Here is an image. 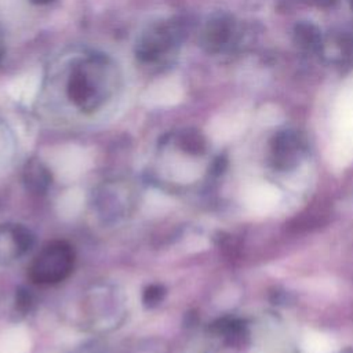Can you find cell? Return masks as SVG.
Listing matches in <instances>:
<instances>
[{
    "label": "cell",
    "instance_id": "cell-1",
    "mask_svg": "<svg viewBox=\"0 0 353 353\" xmlns=\"http://www.w3.org/2000/svg\"><path fill=\"white\" fill-rule=\"evenodd\" d=\"M117 69L103 54H91L79 59L68 74L66 94L83 110L102 106L117 85Z\"/></svg>",
    "mask_w": 353,
    "mask_h": 353
},
{
    "label": "cell",
    "instance_id": "cell-2",
    "mask_svg": "<svg viewBox=\"0 0 353 353\" xmlns=\"http://www.w3.org/2000/svg\"><path fill=\"white\" fill-rule=\"evenodd\" d=\"M186 32V23L182 18L153 22L137 39V58L143 63L163 62L182 44Z\"/></svg>",
    "mask_w": 353,
    "mask_h": 353
},
{
    "label": "cell",
    "instance_id": "cell-3",
    "mask_svg": "<svg viewBox=\"0 0 353 353\" xmlns=\"http://www.w3.org/2000/svg\"><path fill=\"white\" fill-rule=\"evenodd\" d=\"M273 167L281 171L291 170L298 161V152L302 148V141L296 132L280 131L270 142Z\"/></svg>",
    "mask_w": 353,
    "mask_h": 353
},
{
    "label": "cell",
    "instance_id": "cell-4",
    "mask_svg": "<svg viewBox=\"0 0 353 353\" xmlns=\"http://www.w3.org/2000/svg\"><path fill=\"white\" fill-rule=\"evenodd\" d=\"M48 164L57 179L62 182H72L88 170L91 161L81 152H68L55 156Z\"/></svg>",
    "mask_w": 353,
    "mask_h": 353
},
{
    "label": "cell",
    "instance_id": "cell-5",
    "mask_svg": "<svg viewBox=\"0 0 353 353\" xmlns=\"http://www.w3.org/2000/svg\"><path fill=\"white\" fill-rule=\"evenodd\" d=\"M233 23L226 15L212 17L204 26L201 33V44L205 50L215 52L222 50L230 40Z\"/></svg>",
    "mask_w": 353,
    "mask_h": 353
},
{
    "label": "cell",
    "instance_id": "cell-6",
    "mask_svg": "<svg viewBox=\"0 0 353 353\" xmlns=\"http://www.w3.org/2000/svg\"><path fill=\"white\" fill-rule=\"evenodd\" d=\"M32 345L29 331L14 325L0 334V353H28Z\"/></svg>",
    "mask_w": 353,
    "mask_h": 353
},
{
    "label": "cell",
    "instance_id": "cell-7",
    "mask_svg": "<svg viewBox=\"0 0 353 353\" xmlns=\"http://www.w3.org/2000/svg\"><path fill=\"white\" fill-rule=\"evenodd\" d=\"M295 43L307 51H316L321 47V32L310 22H299L294 28Z\"/></svg>",
    "mask_w": 353,
    "mask_h": 353
},
{
    "label": "cell",
    "instance_id": "cell-8",
    "mask_svg": "<svg viewBox=\"0 0 353 353\" xmlns=\"http://www.w3.org/2000/svg\"><path fill=\"white\" fill-rule=\"evenodd\" d=\"M84 205V194L79 189H70L65 192L58 203H57V211L58 214L65 219H72L80 214Z\"/></svg>",
    "mask_w": 353,
    "mask_h": 353
},
{
    "label": "cell",
    "instance_id": "cell-9",
    "mask_svg": "<svg viewBox=\"0 0 353 353\" xmlns=\"http://www.w3.org/2000/svg\"><path fill=\"white\" fill-rule=\"evenodd\" d=\"M272 302L274 305H287L290 302V294L287 291H274L272 294Z\"/></svg>",
    "mask_w": 353,
    "mask_h": 353
},
{
    "label": "cell",
    "instance_id": "cell-10",
    "mask_svg": "<svg viewBox=\"0 0 353 353\" xmlns=\"http://www.w3.org/2000/svg\"><path fill=\"white\" fill-rule=\"evenodd\" d=\"M6 55V41H4V36H3V32L0 30V63L3 61Z\"/></svg>",
    "mask_w": 353,
    "mask_h": 353
},
{
    "label": "cell",
    "instance_id": "cell-11",
    "mask_svg": "<svg viewBox=\"0 0 353 353\" xmlns=\"http://www.w3.org/2000/svg\"><path fill=\"white\" fill-rule=\"evenodd\" d=\"M33 4H37V6H46V4H50L55 0H30Z\"/></svg>",
    "mask_w": 353,
    "mask_h": 353
}]
</instances>
